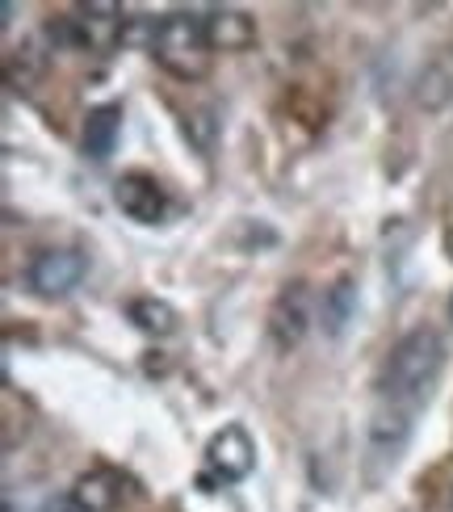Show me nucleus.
Here are the masks:
<instances>
[{"mask_svg": "<svg viewBox=\"0 0 453 512\" xmlns=\"http://www.w3.org/2000/svg\"><path fill=\"white\" fill-rule=\"evenodd\" d=\"M445 370V340L433 328H412L407 336L395 340V349L386 353L382 374H378V395L382 403L403 412H420L433 399L437 382Z\"/></svg>", "mask_w": 453, "mask_h": 512, "instance_id": "obj_1", "label": "nucleus"}, {"mask_svg": "<svg viewBox=\"0 0 453 512\" xmlns=\"http://www.w3.org/2000/svg\"><path fill=\"white\" fill-rule=\"evenodd\" d=\"M210 51L214 47L206 38V21L202 13H189V9L160 17L156 34H151V55L177 80H202L210 72Z\"/></svg>", "mask_w": 453, "mask_h": 512, "instance_id": "obj_2", "label": "nucleus"}, {"mask_svg": "<svg viewBox=\"0 0 453 512\" xmlns=\"http://www.w3.org/2000/svg\"><path fill=\"white\" fill-rule=\"evenodd\" d=\"M122 9L110 5V0H93V5H80L72 17L59 21V34L63 42H72L80 51H93V55H105L114 51L122 42Z\"/></svg>", "mask_w": 453, "mask_h": 512, "instance_id": "obj_3", "label": "nucleus"}, {"mask_svg": "<svg viewBox=\"0 0 453 512\" xmlns=\"http://www.w3.org/2000/svg\"><path fill=\"white\" fill-rule=\"evenodd\" d=\"M84 273H89V256H84L80 248H47L30 261L26 286L38 298H63L84 282Z\"/></svg>", "mask_w": 453, "mask_h": 512, "instance_id": "obj_4", "label": "nucleus"}, {"mask_svg": "<svg viewBox=\"0 0 453 512\" xmlns=\"http://www.w3.org/2000/svg\"><path fill=\"white\" fill-rule=\"evenodd\" d=\"M256 466V445L244 424H227L223 433H214L206 445V471L223 483H240L252 475Z\"/></svg>", "mask_w": 453, "mask_h": 512, "instance_id": "obj_5", "label": "nucleus"}, {"mask_svg": "<svg viewBox=\"0 0 453 512\" xmlns=\"http://www.w3.org/2000/svg\"><path fill=\"white\" fill-rule=\"evenodd\" d=\"M412 412L403 408H391V403H378L374 416H370V437H365V445H370V462H378L382 471H395L399 454L407 450V441H412Z\"/></svg>", "mask_w": 453, "mask_h": 512, "instance_id": "obj_6", "label": "nucleus"}, {"mask_svg": "<svg viewBox=\"0 0 453 512\" xmlns=\"http://www.w3.org/2000/svg\"><path fill=\"white\" fill-rule=\"evenodd\" d=\"M114 202L118 210L131 223H143V227H156L164 219V210H168V194H164V185L156 177H147V173H126L118 177L114 185Z\"/></svg>", "mask_w": 453, "mask_h": 512, "instance_id": "obj_7", "label": "nucleus"}, {"mask_svg": "<svg viewBox=\"0 0 453 512\" xmlns=\"http://www.w3.org/2000/svg\"><path fill=\"white\" fill-rule=\"evenodd\" d=\"M311 324V294L302 282L286 286L282 294L273 298V311H269V336L277 349H294L302 336H307Z\"/></svg>", "mask_w": 453, "mask_h": 512, "instance_id": "obj_8", "label": "nucleus"}, {"mask_svg": "<svg viewBox=\"0 0 453 512\" xmlns=\"http://www.w3.org/2000/svg\"><path fill=\"white\" fill-rule=\"evenodd\" d=\"M68 500L80 508V512H114L122 500H126V479L118 471H110V466H97V471L80 475L72 483Z\"/></svg>", "mask_w": 453, "mask_h": 512, "instance_id": "obj_9", "label": "nucleus"}, {"mask_svg": "<svg viewBox=\"0 0 453 512\" xmlns=\"http://www.w3.org/2000/svg\"><path fill=\"white\" fill-rule=\"evenodd\" d=\"M202 21L214 51H248L256 42V21L240 9H206Z\"/></svg>", "mask_w": 453, "mask_h": 512, "instance_id": "obj_10", "label": "nucleus"}, {"mask_svg": "<svg viewBox=\"0 0 453 512\" xmlns=\"http://www.w3.org/2000/svg\"><path fill=\"white\" fill-rule=\"evenodd\" d=\"M122 135V105H97L84 118V156L89 160H110Z\"/></svg>", "mask_w": 453, "mask_h": 512, "instance_id": "obj_11", "label": "nucleus"}, {"mask_svg": "<svg viewBox=\"0 0 453 512\" xmlns=\"http://www.w3.org/2000/svg\"><path fill=\"white\" fill-rule=\"evenodd\" d=\"M357 315V286L344 277V282H336L332 290H323V303H319V324L328 336H340L344 328H349V319Z\"/></svg>", "mask_w": 453, "mask_h": 512, "instance_id": "obj_12", "label": "nucleus"}, {"mask_svg": "<svg viewBox=\"0 0 453 512\" xmlns=\"http://www.w3.org/2000/svg\"><path fill=\"white\" fill-rule=\"evenodd\" d=\"M126 315H131V324L143 328L147 336H168L177 328V311H172L164 298H135V303L126 307Z\"/></svg>", "mask_w": 453, "mask_h": 512, "instance_id": "obj_13", "label": "nucleus"}, {"mask_svg": "<svg viewBox=\"0 0 453 512\" xmlns=\"http://www.w3.org/2000/svg\"><path fill=\"white\" fill-rule=\"evenodd\" d=\"M55 512H80V508H76V504H72V500H68V496H63V500H59V504H55Z\"/></svg>", "mask_w": 453, "mask_h": 512, "instance_id": "obj_14", "label": "nucleus"}, {"mask_svg": "<svg viewBox=\"0 0 453 512\" xmlns=\"http://www.w3.org/2000/svg\"><path fill=\"white\" fill-rule=\"evenodd\" d=\"M449 315H453V303H449Z\"/></svg>", "mask_w": 453, "mask_h": 512, "instance_id": "obj_15", "label": "nucleus"}]
</instances>
